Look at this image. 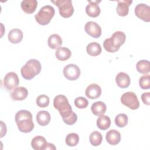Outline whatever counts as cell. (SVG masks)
<instances>
[{
    "mask_svg": "<svg viewBox=\"0 0 150 150\" xmlns=\"http://www.w3.org/2000/svg\"><path fill=\"white\" fill-rule=\"evenodd\" d=\"M15 120L18 128L21 132L28 133L34 128V123L32 121L31 112L26 110H22L16 112Z\"/></svg>",
    "mask_w": 150,
    "mask_h": 150,
    "instance_id": "1",
    "label": "cell"
},
{
    "mask_svg": "<svg viewBox=\"0 0 150 150\" xmlns=\"http://www.w3.org/2000/svg\"><path fill=\"white\" fill-rule=\"evenodd\" d=\"M42 69L41 64L36 59H30L21 68L22 76L26 80H31L40 73Z\"/></svg>",
    "mask_w": 150,
    "mask_h": 150,
    "instance_id": "2",
    "label": "cell"
},
{
    "mask_svg": "<svg viewBox=\"0 0 150 150\" xmlns=\"http://www.w3.org/2000/svg\"><path fill=\"white\" fill-rule=\"evenodd\" d=\"M53 106L59 111L63 120L69 117L73 112L67 97L64 95H57L54 98Z\"/></svg>",
    "mask_w": 150,
    "mask_h": 150,
    "instance_id": "3",
    "label": "cell"
},
{
    "mask_svg": "<svg viewBox=\"0 0 150 150\" xmlns=\"http://www.w3.org/2000/svg\"><path fill=\"white\" fill-rule=\"evenodd\" d=\"M55 13L54 9L50 5H45L42 7L39 12L35 15L36 21L40 25H47Z\"/></svg>",
    "mask_w": 150,
    "mask_h": 150,
    "instance_id": "4",
    "label": "cell"
},
{
    "mask_svg": "<svg viewBox=\"0 0 150 150\" xmlns=\"http://www.w3.org/2000/svg\"><path fill=\"white\" fill-rule=\"evenodd\" d=\"M51 2L59 8V13L62 17L67 18L73 14L74 8L71 0H56Z\"/></svg>",
    "mask_w": 150,
    "mask_h": 150,
    "instance_id": "5",
    "label": "cell"
},
{
    "mask_svg": "<svg viewBox=\"0 0 150 150\" xmlns=\"http://www.w3.org/2000/svg\"><path fill=\"white\" fill-rule=\"evenodd\" d=\"M122 104L131 110H137L139 107V103L136 94L132 91L124 93L121 97Z\"/></svg>",
    "mask_w": 150,
    "mask_h": 150,
    "instance_id": "6",
    "label": "cell"
},
{
    "mask_svg": "<svg viewBox=\"0 0 150 150\" xmlns=\"http://www.w3.org/2000/svg\"><path fill=\"white\" fill-rule=\"evenodd\" d=\"M63 75L69 80H76L80 76V68L74 64H69L63 69Z\"/></svg>",
    "mask_w": 150,
    "mask_h": 150,
    "instance_id": "7",
    "label": "cell"
},
{
    "mask_svg": "<svg viewBox=\"0 0 150 150\" xmlns=\"http://www.w3.org/2000/svg\"><path fill=\"white\" fill-rule=\"evenodd\" d=\"M19 83L18 75L15 72L8 73L4 79V86L8 91L16 88Z\"/></svg>",
    "mask_w": 150,
    "mask_h": 150,
    "instance_id": "8",
    "label": "cell"
},
{
    "mask_svg": "<svg viewBox=\"0 0 150 150\" xmlns=\"http://www.w3.org/2000/svg\"><path fill=\"white\" fill-rule=\"evenodd\" d=\"M135 14L140 19L145 22L150 21V7L144 4H139L135 8Z\"/></svg>",
    "mask_w": 150,
    "mask_h": 150,
    "instance_id": "9",
    "label": "cell"
},
{
    "mask_svg": "<svg viewBox=\"0 0 150 150\" xmlns=\"http://www.w3.org/2000/svg\"><path fill=\"white\" fill-rule=\"evenodd\" d=\"M86 32L94 38H98L101 35V28L100 26L95 22H87L84 27Z\"/></svg>",
    "mask_w": 150,
    "mask_h": 150,
    "instance_id": "10",
    "label": "cell"
},
{
    "mask_svg": "<svg viewBox=\"0 0 150 150\" xmlns=\"http://www.w3.org/2000/svg\"><path fill=\"white\" fill-rule=\"evenodd\" d=\"M85 94L90 99H96L101 96V88L97 84H91L86 88Z\"/></svg>",
    "mask_w": 150,
    "mask_h": 150,
    "instance_id": "11",
    "label": "cell"
},
{
    "mask_svg": "<svg viewBox=\"0 0 150 150\" xmlns=\"http://www.w3.org/2000/svg\"><path fill=\"white\" fill-rule=\"evenodd\" d=\"M89 4L86 7V12L90 17L96 18L97 17L101 12L100 6L98 5V3L100 1H88Z\"/></svg>",
    "mask_w": 150,
    "mask_h": 150,
    "instance_id": "12",
    "label": "cell"
},
{
    "mask_svg": "<svg viewBox=\"0 0 150 150\" xmlns=\"http://www.w3.org/2000/svg\"><path fill=\"white\" fill-rule=\"evenodd\" d=\"M115 81L118 87L125 88L129 86L131 79L128 74L124 72H120L115 77Z\"/></svg>",
    "mask_w": 150,
    "mask_h": 150,
    "instance_id": "13",
    "label": "cell"
},
{
    "mask_svg": "<svg viewBox=\"0 0 150 150\" xmlns=\"http://www.w3.org/2000/svg\"><path fill=\"white\" fill-rule=\"evenodd\" d=\"M28 95V90L24 87H18L15 88L11 94V97L13 100L22 101L25 100Z\"/></svg>",
    "mask_w": 150,
    "mask_h": 150,
    "instance_id": "14",
    "label": "cell"
},
{
    "mask_svg": "<svg viewBox=\"0 0 150 150\" xmlns=\"http://www.w3.org/2000/svg\"><path fill=\"white\" fill-rule=\"evenodd\" d=\"M132 1L124 0L118 1L117 6V14L120 16H125L128 15L129 12V6L132 4Z\"/></svg>",
    "mask_w": 150,
    "mask_h": 150,
    "instance_id": "15",
    "label": "cell"
},
{
    "mask_svg": "<svg viewBox=\"0 0 150 150\" xmlns=\"http://www.w3.org/2000/svg\"><path fill=\"white\" fill-rule=\"evenodd\" d=\"M105 139L109 144L115 145L121 141V134L115 129H110L107 132Z\"/></svg>",
    "mask_w": 150,
    "mask_h": 150,
    "instance_id": "16",
    "label": "cell"
},
{
    "mask_svg": "<svg viewBox=\"0 0 150 150\" xmlns=\"http://www.w3.org/2000/svg\"><path fill=\"white\" fill-rule=\"evenodd\" d=\"M38 6L36 0H23L21 2V6L23 11L26 13H33Z\"/></svg>",
    "mask_w": 150,
    "mask_h": 150,
    "instance_id": "17",
    "label": "cell"
},
{
    "mask_svg": "<svg viewBox=\"0 0 150 150\" xmlns=\"http://www.w3.org/2000/svg\"><path fill=\"white\" fill-rule=\"evenodd\" d=\"M110 39L114 46L120 47V46L124 43L126 39V36L123 32L116 31L112 35Z\"/></svg>",
    "mask_w": 150,
    "mask_h": 150,
    "instance_id": "18",
    "label": "cell"
},
{
    "mask_svg": "<svg viewBox=\"0 0 150 150\" xmlns=\"http://www.w3.org/2000/svg\"><path fill=\"white\" fill-rule=\"evenodd\" d=\"M46 144V139L40 135L35 137L31 141V146L35 150H45Z\"/></svg>",
    "mask_w": 150,
    "mask_h": 150,
    "instance_id": "19",
    "label": "cell"
},
{
    "mask_svg": "<svg viewBox=\"0 0 150 150\" xmlns=\"http://www.w3.org/2000/svg\"><path fill=\"white\" fill-rule=\"evenodd\" d=\"M8 38L9 41L12 43H19L22 40L23 33L19 29H13L9 31Z\"/></svg>",
    "mask_w": 150,
    "mask_h": 150,
    "instance_id": "20",
    "label": "cell"
},
{
    "mask_svg": "<svg viewBox=\"0 0 150 150\" xmlns=\"http://www.w3.org/2000/svg\"><path fill=\"white\" fill-rule=\"evenodd\" d=\"M50 114L47 111H40L36 114V121L40 125H47L50 122Z\"/></svg>",
    "mask_w": 150,
    "mask_h": 150,
    "instance_id": "21",
    "label": "cell"
},
{
    "mask_svg": "<svg viewBox=\"0 0 150 150\" xmlns=\"http://www.w3.org/2000/svg\"><path fill=\"white\" fill-rule=\"evenodd\" d=\"M106 110V105L102 101H96L94 103L91 107V110L93 114L97 116L103 115L105 112Z\"/></svg>",
    "mask_w": 150,
    "mask_h": 150,
    "instance_id": "22",
    "label": "cell"
},
{
    "mask_svg": "<svg viewBox=\"0 0 150 150\" xmlns=\"http://www.w3.org/2000/svg\"><path fill=\"white\" fill-rule=\"evenodd\" d=\"M55 56L58 60L60 61H65L71 57V52L69 48L60 47L57 49Z\"/></svg>",
    "mask_w": 150,
    "mask_h": 150,
    "instance_id": "23",
    "label": "cell"
},
{
    "mask_svg": "<svg viewBox=\"0 0 150 150\" xmlns=\"http://www.w3.org/2000/svg\"><path fill=\"white\" fill-rule=\"evenodd\" d=\"M49 47L52 49H56L62 45V39L57 34H53L50 35L47 40Z\"/></svg>",
    "mask_w": 150,
    "mask_h": 150,
    "instance_id": "24",
    "label": "cell"
},
{
    "mask_svg": "<svg viewBox=\"0 0 150 150\" xmlns=\"http://www.w3.org/2000/svg\"><path fill=\"white\" fill-rule=\"evenodd\" d=\"M101 47L98 43H90L86 47L87 53L91 56H97L101 53Z\"/></svg>",
    "mask_w": 150,
    "mask_h": 150,
    "instance_id": "25",
    "label": "cell"
},
{
    "mask_svg": "<svg viewBox=\"0 0 150 150\" xmlns=\"http://www.w3.org/2000/svg\"><path fill=\"white\" fill-rule=\"evenodd\" d=\"M111 125V120L107 115H101L97 120V125L98 128L102 130L107 129Z\"/></svg>",
    "mask_w": 150,
    "mask_h": 150,
    "instance_id": "26",
    "label": "cell"
},
{
    "mask_svg": "<svg viewBox=\"0 0 150 150\" xmlns=\"http://www.w3.org/2000/svg\"><path fill=\"white\" fill-rule=\"evenodd\" d=\"M136 68L139 73L146 74L148 73L150 70L149 62L146 60H139L136 64Z\"/></svg>",
    "mask_w": 150,
    "mask_h": 150,
    "instance_id": "27",
    "label": "cell"
},
{
    "mask_svg": "<svg viewBox=\"0 0 150 150\" xmlns=\"http://www.w3.org/2000/svg\"><path fill=\"white\" fill-rule=\"evenodd\" d=\"M103 141V137L100 132L95 131L90 135V142L93 146H97L100 145Z\"/></svg>",
    "mask_w": 150,
    "mask_h": 150,
    "instance_id": "28",
    "label": "cell"
},
{
    "mask_svg": "<svg viewBox=\"0 0 150 150\" xmlns=\"http://www.w3.org/2000/svg\"><path fill=\"white\" fill-rule=\"evenodd\" d=\"M79 141V137L76 133H70L66 138V143L69 146H75Z\"/></svg>",
    "mask_w": 150,
    "mask_h": 150,
    "instance_id": "29",
    "label": "cell"
},
{
    "mask_svg": "<svg viewBox=\"0 0 150 150\" xmlns=\"http://www.w3.org/2000/svg\"><path fill=\"white\" fill-rule=\"evenodd\" d=\"M115 123L118 127H124L128 123V117L125 114H119L115 118Z\"/></svg>",
    "mask_w": 150,
    "mask_h": 150,
    "instance_id": "30",
    "label": "cell"
},
{
    "mask_svg": "<svg viewBox=\"0 0 150 150\" xmlns=\"http://www.w3.org/2000/svg\"><path fill=\"white\" fill-rule=\"evenodd\" d=\"M49 97L45 94L40 95L36 98V104L41 108H45L47 107L49 104Z\"/></svg>",
    "mask_w": 150,
    "mask_h": 150,
    "instance_id": "31",
    "label": "cell"
},
{
    "mask_svg": "<svg viewBox=\"0 0 150 150\" xmlns=\"http://www.w3.org/2000/svg\"><path fill=\"white\" fill-rule=\"evenodd\" d=\"M103 46H104L105 50L106 51H107L108 52H110V53L116 52L120 49V47H116L115 46H114L113 45V43H112L110 38L106 39L104 41V42H103Z\"/></svg>",
    "mask_w": 150,
    "mask_h": 150,
    "instance_id": "32",
    "label": "cell"
},
{
    "mask_svg": "<svg viewBox=\"0 0 150 150\" xmlns=\"http://www.w3.org/2000/svg\"><path fill=\"white\" fill-rule=\"evenodd\" d=\"M139 84L142 89L146 90L150 88V76L149 74H146L141 76L139 78Z\"/></svg>",
    "mask_w": 150,
    "mask_h": 150,
    "instance_id": "33",
    "label": "cell"
},
{
    "mask_svg": "<svg viewBox=\"0 0 150 150\" xmlns=\"http://www.w3.org/2000/svg\"><path fill=\"white\" fill-rule=\"evenodd\" d=\"M75 106L80 109H83L86 108L88 105V100L83 97H78L75 98L74 101Z\"/></svg>",
    "mask_w": 150,
    "mask_h": 150,
    "instance_id": "34",
    "label": "cell"
},
{
    "mask_svg": "<svg viewBox=\"0 0 150 150\" xmlns=\"http://www.w3.org/2000/svg\"><path fill=\"white\" fill-rule=\"evenodd\" d=\"M77 114L74 112H73L72 114L69 117L63 120V121H64V123H66V124L69 125L75 124L76 122L77 121Z\"/></svg>",
    "mask_w": 150,
    "mask_h": 150,
    "instance_id": "35",
    "label": "cell"
},
{
    "mask_svg": "<svg viewBox=\"0 0 150 150\" xmlns=\"http://www.w3.org/2000/svg\"><path fill=\"white\" fill-rule=\"evenodd\" d=\"M141 99L144 104L149 105L150 104V93H144L141 95Z\"/></svg>",
    "mask_w": 150,
    "mask_h": 150,
    "instance_id": "36",
    "label": "cell"
},
{
    "mask_svg": "<svg viewBox=\"0 0 150 150\" xmlns=\"http://www.w3.org/2000/svg\"><path fill=\"white\" fill-rule=\"evenodd\" d=\"M56 148L55 147V146L53 144H51V143H49V142H47L46 145V146H45V150H47V149H56Z\"/></svg>",
    "mask_w": 150,
    "mask_h": 150,
    "instance_id": "37",
    "label": "cell"
}]
</instances>
